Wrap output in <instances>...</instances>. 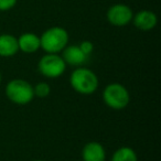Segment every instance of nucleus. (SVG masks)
Masks as SVG:
<instances>
[{
    "label": "nucleus",
    "instance_id": "12",
    "mask_svg": "<svg viewBox=\"0 0 161 161\" xmlns=\"http://www.w3.org/2000/svg\"><path fill=\"white\" fill-rule=\"evenodd\" d=\"M110 161H138V157L132 148L120 147L113 153Z\"/></svg>",
    "mask_w": 161,
    "mask_h": 161
},
{
    "label": "nucleus",
    "instance_id": "3",
    "mask_svg": "<svg viewBox=\"0 0 161 161\" xmlns=\"http://www.w3.org/2000/svg\"><path fill=\"white\" fill-rule=\"evenodd\" d=\"M5 92L8 99L17 105H27L34 98L33 86L22 78L9 80L6 85Z\"/></svg>",
    "mask_w": 161,
    "mask_h": 161
},
{
    "label": "nucleus",
    "instance_id": "7",
    "mask_svg": "<svg viewBox=\"0 0 161 161\" xmlns=\"http://www.w3.org/2000/svg\"><path fill=\"white\" fill-rule=\"evenodd\" d=\"M62 58L65 64L74 67L82 66L85 64L88 56L82 52L78 45H66L62 51Z\"/></svg>",
    "mask_w": 161,
    "mask_h": 161
},
{
    "label": "nucleus",
    "instance_id": "8",
    "mask_svg": "<svg viewBox=\"0 0 161 161\" xmlns=\"http://www.w3.org/2000/svg\"><path fill=\"white\" fill-rule=\"evenodd\" d=\"M131 21L137 29L141 31H150L157 25L158 18L156 14L150 10H141L132 17Z\"/></svg>",
    "mask_w": 161,
    "mask_h": 161
},
{
    "label": "nucleus",
    "instance_id": "4",
    "mask_svg": "<svg viewBox=\"0 0 161 161\" xmlns=\"http://www.w3.org/2000/svg\"><path fill=\"white\" fill-rule=\"evenodd\" d=\"M103 101L107 107L114 110H121L128 106L130 94L124 85L119 83H110L103 91Z\"/></svg>",
    "mask_w": 161,
    "mask_h": 161
},
{
    "label": "nucleus",
    "instance_id": "16",
    "mask_svg": "<svg viewBox=\"0 0 161 161\" xmlns=\"http://www.w3.org/2000/svg\"><path fill=\"white\" fill-rule=\"evenodd\" d=\"M1 80H3V75H1V73H0V83H1Z\"/></svg>",
    "mask_w": 161,
    "mask_h": 161
},
{
    "label": "nucleus",
    "instance_id": "14",
    "mask_svg": "<svg viewBox=\"0 0 161 161\" xmlns=\"http://www.w3.org/2000/svg\"><path fill=\"white\" fill-rule=\"evenodd\" d=\"M78 47H80V49L82 50V52L87 56H90L91 54L93 53V51H94V44L88 40L82 41Z\"/></svg>",
    "mask_w": 161,
    "mask_h": 161
},
{
    "label": "nucleus",
    "instance_id": "11",
    "mask_svg": "<svg viewBox=\"0 0 161 161\" xmlns=\"http://www.w3.org/2000/svg\"><path fill=\"white\" fill-rule=\"evenodd\" d=\"M19 51L18 39L11 34H1L0 36V56L11 58Z\"/></svg>",
    "mask_w": 161,
    "mask_h": 161
},
{
    "label": "nucleus",
    "instance_id": "6",
    "mask_svg": "<svg viewBox=\"0 0 161 161\" xmlns=\"http://www.w3.org/2000/svg\"><path fill=\"white\" fill-rule=\"evenodd\" d=\"M132 17H134V12L130 9V7L123 3L112 6L107 11L108 22L115 27L127 25L132 20Z\"/></svg>",
    "mask_w": 161,
    "mask_h": 161
},
{
    "label": "nucleus",
    "instance_id": "9",
    "mask_svg": "<svg viewBox=\"0 0 161 161\" xmlns=\"http://www.w3.org/2000/svg\"><path fill=\"white\" fill-rule=\"evenodd\" d=\"M83 161H106V151L101 142L90 141L82 150Z\"/></svg>",
    "mask_w": 161,
    "mask_h": 161
},
{
    "label": "nucleus",
    "instance_id": "13",
    "mask_svg": "<svg viewBox=\"0 0 161 161\" xmlns=\"http://www.w3.org/2000/svg\"><path fill=\"white\" fill-rule=\"evenodd\" d=\"M33 92L34 96L40 97V98H44L47 97L51 93V87L47 82H40L36 86H33Z\"/></svg>",
    "mask_w": 161,
    "mask_h": 161
},
{
    "label": "nucleus",
    "instance_id": "10",
    "mask_svg": "<svg viewBox=\"0 0 161 161\" xmlns=\"http://www.w3.org/2000/svg\"><path fill=\"white\" fill-rule=\"evenodd\" d=\"M18 39V47L19 50L23 53L31 54L36 52L41 47L40 45V36L32 32H27V33L21 34Z\"/></svg>",
    "mask_w": 161,
    "mask_h": 161
},
{
    "label": "nucleus",
    "instance_id": "15",
    "mask_svg": "<svg viewBox=\"0 0 161 161\" xmlns=\"http://www.w3.org/2000/svg\"><path fill=\"white\" fill-rule=\"evenodd\" d=\"M18 0H0V11H8L16 6Z\"/></svg>",
    "mask_w": 161,
    "mask_h": 161
},
{
    "label": "nucleus",
    "instance_id": "2",
    "mask_svg": "<svg viewBox=\"0 0 161 161\" xmlns=\"http://www.w3.org/2000/svg\"><path fill=\"white\" fill-rule=\"evenodd\" d=\"M69 43V33L62 27H52L40 36L41 49L47 53L58 54Z\"/></svg>",
    "mask_w": 161,
    "mask_h": 161
},
{
    "label": "nucleus",
    "instance_id": "5",
    "mask_svg": "<svg viewBox=\"0 0 161 161\" xmlns=\"http://www.w3.org/2000/svg\"><path fill=\"white\" fill-rule=\"evenodd\" d=\"M39 72L44 77L58 78L64 74L66 64L62 56L55 53H47L40 58L38 64Z\"/></svg>",
    "mask_w": 161,
    "mask_h": 161
},
{
    "label": "nucleus",
    "instance_id": "17",
    "mask_svg": "<svg viewBox=\"0 0 161 161\" xmlns=\"http://www.w3.org/2000/svg\"><path fill=\"white\" fill-rule=\"evenodd\" d=\"M33 161H45V160H33Z\"/></svg>",
    "mask_w": 161,
    "mask_h": 161
},
{
    "label": "nucleus",
    "instance_id": "1",
    "mask_svg": "<svg viewBox=\"0 0 161 161\" xmlns=\"http://www.w3.org/2000/svg\"><path fill=\"white\" fill-rule=\"evenodd\" d=\"M69 84L72 88L78 94L92 95L98 88L99 80L92 69L78 66L69 75Z\"/></svg>",
    "mask_w": 161,
    "mask_h": 161
}]
</instances>
